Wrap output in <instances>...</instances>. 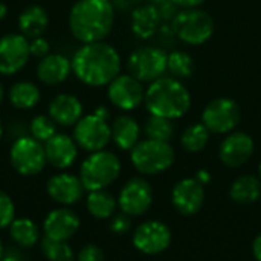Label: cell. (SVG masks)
Instances as JSON below:
<instances>
[{"label": "cell", "mask_w": 261, "mask_h": 261, "mask_svg": "<svg viewBox=\"0 0 261 261\" xmlns=\"http://www.w3.org/2000/svg\"><path fill=\"white\" fill-rule=\"evenodd\" d=\"M72 72L86 86H109L121 72V57L106 41L84 43L72 57Z\"/></svg>", "instance_id": "1"}, {"label": "cell", "mask_w": 261, "mask_h": 261, "mask_svg": "<svg viewBox=\"0 0 261 261\" xmlns=\"http://www.w3.org/2000/svg\"><path fill=\"white\" fill-rule=\"evenodd\" d=\"M115 23L112 0H78L69 12V28L76 40L84 43L104 41Z\"/></svg>", "instance_id": "2"}, {"label": "cell", "mask_w": 261, "mask_h": 261, "mask_svg": "<svg viewBox=\"0 0 261 261\" xmlns=\"http://www.w3.org/2000/svg\"><path fill=\"white\" fill-rule=\"evenodd\" d=\"M150 115L177 119L182 118L191 107V95L188 89L173 76H162L150 83L144 98Z\"/></svg>", "instance_id": "3"}, {"label": "cell", "mask_w": 261, "mask_h": 261, "mask_svg": "<svg viewBox=\"0 0 261 261\" xmlns=\"http://www.w3.org/2000/svg\"><path fill=\"white\" fill-rule=\"evenodd\" d=\"M121 173L119 158L107 150L90 153L80 168V179L86 191L106 190Z\"/></svg>", "instance_id": "4"}, {"label": "cell", "mask_w": 261, "mask_h": 261, "mask_svg": "<svg viewBox=\"0 0 261 261\" xmlns=\"http://www.w3.org/2000/svg\"><path fill=\"white\" fill-rule=\"evenodd\" d=\"M170 23L174 35L191 46L203 44L214 34V20L211 14L200 8H182Z\"/></svg>", "instance_id": "5"}, {"label": "cell", "mask_w": 261, "mask_h": 261, "mask_svg": "<svg viewBox=\"0 0 261 261\" xmlns=\"http://www.w3.org/2000/svg\"><path fill=\"white\" fill-rule=\"evenodd\" d=\"M130 151L133 167L139 173L148 176L164 173L173 165L176 159L174 150L170 142L154 141L148 138L145 141H139Z\"/></svg>", "instance_id": "6"}, {"label": "cell", "mask_w": 261, "mask_h": 261, "mask_svg": "<svg viewBox=\"0 0 261 261\" xmlns=\"http://www.w3.org/2000/svg\"><path fill=\"white\" fill-rule=\"evenodd\" d=\"M9 159L12 168L21 176H35L47 164L44 145L32 136H20L14 141Z\"/></svg>", "instance_id": "7"}, {"label": "cell", "mask_w": 261, "mask_h": 261, "mask_svg": "<svg viewBox=\"0 0 261 261\" xmlns=\"http://www.w3.org/2000/svg\"><path fill=\"white\" fill-rule=\"evenodd\" d=\"M168 54L161 47H139L130 54L127 69L132 76L141 83H153L167 72Z\"/></svg>", "instance_id": "8"}, {"label": "cell", "mask_w": 261, "mask_h": 261, "mask_svg": "<svg viewBox=\"0 0 261 261\" xmlns=\"http://www.w3.org/2000/svg\"><path fill=\"white\" fill-rule=\"evenodd\" d=\"M242 118L239 104L231 98H216L213 99L202 113V124L217 135H226L234 132Z\"/></svg>", "instance_id": "9"}, {"label": "cell", "mask_w": 261, "mask_h": 261, "mask_svg": "<svg viewBox=\"0 0 261 261\" xmlns=\"http://www.w3.org/2000/svg\"><path fill=\"white\" fill-rule=\"evenodd\" d=\"M76 145L89 153L104 150L112 141V128L107 119L98 115H86L73 125V136Z\"/></svg>", "instance_id": "10"}, {"label": "cell", "mask_w": 261, "mask_h": 261, "mask_svg": "<svg viewBox=\"0 0 261 261\" xmlns=\"http://www.w3.org/2000/svg\"><path fill=\"white\" fill-rule=\"evenodd\" d=\"M171 243L170 228L159 220H147L133 232V246L145 255H158Z\"/></svg>", "instance_id": "11"}, {"label": "cell", "mask_w": 261, "mask_h": 261, "mask_svg": "<svg viewBox=\"0 0 261 261\" xmlns=\"http://www.w3.org/2000/svg\"><path fill=\"white\" fill-rule=\"evenodd\" d=\"M29 38L18 34H6L0 38V73L15 75L29 61Z\"/></svg>", "instance_id": "12"}, {"label": "cell", "mask_w": 261, "mask_h": 261, "mask_svg": "<svg viewBox=\"0 0 261 261\" xmlns=\"http://www.w3.org/2000/svg\"><path fill=\"white\" fill-rule=\"evenodd\" d=\"M153 203V190L151 185L142 177L130 179L121 190L118 197V206L121 213L138 217L145 214Z\"/></svg>", "instance_id": "13"}, {"label": "cell", "mask_w": 261, "mask_h": 261, "mask_svg": "<svg viewBox=\"0 0 261 261\" xmlns=\"http://www.w3.org/2000/svg\"><path fill=\"white\" fill-rule=\"evenodd\" d=\"M107 95L115 107L128 112L142 104L145 98V90L142 87V83L130 73H119L109 84Z\"/></svg>", "instance_id": "14"}, {"label": "cell", "mask_w": 261, "mask_h": 261, "mask_svg": "<svg viewBox=\"0 0 261 261\" xmlns=\"http://www.w3.org/2000/svg\"><path fill=\"white\" fill-rule=\"evenodd\" d=\"M171 202L182 216H193L199 213L205 202L203 185L196 177L179 180L171 191Z\"/></svg>", "instance_id": "15"}, {"label": "cell", "mask_w": 261, "mask_h": 261, "mask_svg": "<svg viewBox=\"0 0 261 261\" xmlns=\"http://www.w3.org/2000/svg\"><path fill=\"white\" fill-rule=\"evenodd\" d=\"M254 148V141L249 135L243 132H231L220 144L219 156L225 165L237 168L252 158Z\"/></svg>", "instance_id": "16"}, {"label": "cell", "mask_w": 261, "mask_h": 261, "mask_svg": "<svg viewBox=\"0 0 261 261\" xmlns=\"http://www.w3.org/2000/svg\"><path fill=\"white\" fill-rule=\"evenodd\" d=\"M80 217L69 208H57L50 211L43 222L44 237L67 242L80 229Z\"/></svg>", "instance_id": "17"}, {"label": "cell", "mask_w": 261, "mask_h": 261, "mask_svg": "<svg viewBox=\"0 0 261 261\" xmlns=\"http://www.w3.org/2000/svg\"><path fill=\"white\" fill-rule=\"evenodd\" d=\"M46 191L52 200H55L63 206H69L76 203L83 197L84 187L78 176L69 173H60L47 180Z\"/></svg>", "instance_id": "18"}, {"label": "cell", "mask_w": 261, "mask_h": 261, "mask_svg": "<svg viewBox=\"0 0 261 261\" xmlns=\"http://www.w3.org/2000/svg\"><path fill=\"white\" fill-rule=\"evenodd\" d=\"M44 151L47 162L54 168L66 170L75 162L78 156V145L72 136L66 133H57L47 142H44Z\"/></svg>", "instance_id": "19"}, {"label": "cell", "mask_w": 261, "mask_h": 261, "mask_svg": "<svg viewBox=\"0 0 261 261\" xmlns=\"http://www.w3.org/2000/svg\"><path fill=\"white\" fill-rule=\"evenodd\" d=\"M47 113L57 125L72 127L83 118V104L75 95L60 93L50 101Z\"/></svg>", "instance_id": "20"}, {"label": "cell", "mask_w": 261, "mask_h": 261, "mask_svg": "<svg viewBox=\"0 0 261 261\" xmlns=\"http://www.w3.org/2000/svg\"><path fill=\"white\" fill-rule=\"evenodd\" d=\"M72 72V60L61 54H49L38 61L37 66V76L41 83L54 86L60 84Z\"/></svg>", "instance_id": "21"}, {"label": "cell", "mask_w": 261, "mask_h": 261, "mask_svg": "<svg viewBox=\"0 0 261 261\" xmlns=\"http://www.w3.org/2000/svg\"><path fill=\"white\" fill-rule=\"evenodd\" d=\"M161 15L154 3L136 6L132 12V31L139 38H150L156 35L161 28Z\"/></svg>", "instance_id": "22"}, {"label": "cell", "mask_w": 261, "mask_h": 261, "mask_svg": "<svg viewBox=\"0 0 261 261\" xmlns=\"http://www.w3.org/2000/svg\"><path fill=\"white\" fill-rule=\"evenodd\" d=\"M49 17L44 8L38 5L28 6L18 15V31L26 38L32 40L37 37H43L44 31L47 29Z\"/></svg>", "instance_id": "23"}, {"label": "cell", "mask_w": 261, "mask_h": 261, "mask_svg": "<svg viewBox=\"0 0 261 261\" xmlns=\"http://www.w3.org/2000/svg\"><path fill=\"white\" fill-rule=\"evenodd\" d=\"M110 128H112V141L121 150H132L139 142V135H141L139 124L135 118L128 115L118 116L110 125Z\"/></svg>", "instance_id": "24"}, {"label": "cell", "mask_w": 261, "mask_h": 261, "mask_svg": "<svg viewBox=\"0 0 261 261\" xmlns=\"http://www.w3.org/2000/svg\"><path fill=\"white\" fill-rule=\"evenodd\" d=\"M229 196L236 203L251 205L261 197V180L257 176L245 174L236 179L229 188Z\"/></svg>", "instance_id": "25"}, {"label": "cell", "mask_w": 261, "mask_h": 261, "mask_svg": "<svg viewBox=\"0 0 261 261\" xmlns=\"http://www.w3.org/2000/svg\"><path fill=\"white\" fill-rule=\"evenodd\" d=\"M9 102L18 110H29L40 101V89L31 81L15 83L8 93Z\"/></svg>", "instance_id": "26"}, {"label": "cell", "mask_w": 261, "mask_h": 261, "mask_svg": "<svg viewBox=\"0 0 261 261\" xmlns=\"http://www.w3.org/2000/svg\"><path fill=\"white\" fill-rule=\"evenodd\" d=\"M86 205H87V211L95 219H110L112 216H115L118 200L106 190H98V191H89Z\"/></svg>", "instance_id": "27"}, {"label": "cell", "mask_w": 261, "mask_h": 261, "mask_svg": "<svg viewBox=\"0 0 261 261\" xmlns=\"http://www.w3.org/2000/svg\"><path fill=\"white\" fill-rule=\"evenodd\" d=\"M9 236L20 248H32L40 239V231L31 219L21 217L9 225Z\"/></svg>", "instance_id": "28"}, {"label": "cell", "mask_w": 261, "mask_h": 261, "mask_svg": "<svg viewBox=\"0 0 261 261\" xmlns=\"http://www.w3.org/2000/svg\"><path fill=\"white\" fill-rule=\"evenodd\" d=\"M210 133L211 132L202 122L193 124L188 128H185V132L182 133L180 144L187 151L197 153L206 147V144L210 141Z\"/></svg>", "instance_id": "29"}, {"label": "cell", "mask_w": 261, "mask_h": 261, "mask_svg": "<svg viewBox=\"0 0 261 261\" xmlns=\"http://www.w3.org/2000/svg\"><path fill=\"white\" fill-rule=\"evenodd\" d=\"M167 70L176 80H184L193 75L194 72V61L191 55L184 50H173L168 54L167 60Z\"/></svg>", "instance_id": "30"}, {"label": "cell", "mask_w": 261, "mask_h": 261, "mask_svg": "<svg viewBox=\"0 0 261 261\" xmlns=\"http://www.w3.org/2000/svg\"><path fill=\"white\" fill-rule=\"evenodd\" d=\"M145 135L148 139L170 142L174 136V124L171 119L150 115L145 122Z\"/></svg>", "instance_id": "31"}, {"label": "cell", "mask_w": 261, "mask_h": 261, "mask_svg": "<svg viewBox=\"0 0 261 261\" xmlns=\"http://www.w3.org/2000/svg\"><path fill=\"white\" fill-rule=\"evenodd\" d=\"M41 251L47 261H75V255L67 242L52 240L49 237H43Z\"/></svg>", "instance_id": "32"}, {"label": "cell", "mask_w": 261, "mask_h": 261, "mask_svg": "<svg viewBox=\"0 0 261 261\" xmlns=\"http://www.w3.org/2000/svg\"><path fill=\"white\" fill-rule=\"evenodd\" d=\"M29 133L34 139L47 142L54 135H57V124L49 115H38L32 118L29 124Z\"/></svg>", "instance_id": "33"}, {"label": "cell", "mask_w": 261, "mask_h": 261, "mask_svg": "<svg viewBox=\"0 0 261 261\" xmlns=\"http://www.w3.org/2000/svg\"><path fill=\"white\" fill-rule=\"evenodd\" d=\"M15 219V205L11 196L0 191V229L9 228Z\"/></svg>", "instance_id": "34"}, {"label": "cell", "mask_w": 261, "mask_h": 261, "mask_svg": "<svg viewBox=\"0 0 261 261\" xmlns=\"http://www.w3.org/2000/svg\"><path fill=\"white\" fill-rule=\"evenodd\" d=\"M132 226V220H130V216L124 214V213H119V214H115L110 217V231L113 234H125Z\"/></svg>", "instance_id": "35"}, {"label": "cell", "mask_w": 261, "mask_h": 261, "mask_svg": "<svg viewBox=\"0 0 261 261\" xmlns=\"http://www.w3.org/2000/svg\"><path fill=\"white\" fill-rule=\"evenodd\" d=\"M104 252L96 245H86L78 252L76 261H104Z\"/></svg>", "instance_id": "36"}, {"label": "cell", "mask_w": 261, "mask_h": 261, "mask_svg": "<svg viewBox=\"0 0 261 261\" xmlns=\"http://www.w3.org/2000/svg\"><path fill=\"white\" fill-rule=\"evenodd\" d=\"M29 50H31V57H37V58H44L46 55H49L50 50V44L46 38L43 37H37L29 40Z\"/></svg>", "instance_id": "37"}, {"label": "cell", "mask_w": 261, "mask_h": 261, "mask_svg": "<svg viewBox=\"0 0 261 261\" xmlns=\"http://www.w3.org/2000/svg\"><path fill=\"white\" fill-rule=\"evenodd\" d=\"M154 6L158 8V12L162 18V21H171L174 18V15L177 14L176 11V5L171 0H158L154 2Z\"/></svg>", "instance_id": "38"}, {"label": "cell", "mask_w": 261, "mask_h": 261, "mask_svg": "<svg viewBox=\"0 0 261 261\" xmlns=\"http://www.w3.org/2000/svg\"><path fill=\"white\" fill-rule=\"evenodd\" d=\"M171 2L180 8H199L205 0H171Z\"/></svg>", "instance_id": "39"}, {"label": "cell", "mask_w": 261, "mask_h": 261, "mask_svg": "<svg viewBox=\"0 0 261 261\" xmlns=\"http://www.w3.org/2000/svg\"><path fill=\"white\" fill-rule=\"evenodd\" d=\"M112 3H113L115 8L124 11V9H130L133 6H136L138 5V0H112Z\"/></svg>", "instance_id": "40"}, {"label": "cell", "mask_w": 261, "mask_h": 261, "mask_svg": "<svg viewBox=\"0 0 261 261\" xmlns=\"http://www.w3.org/2000/svg\"><path fill=\"white\" fill-rule=\"evenodd\" d=\"M252 254H254L255 260L261 261V234L255 237V240L252 243Z\"/></svg>", "instance_id": "41"}, {"label": "cell", "mask_w": 261, "mask_h": 261, "mask_svg": "<svg viewBox=\"0 0 261 261\" xmlns=\"http://www.w3.org/2000/svg\"><path fill=\"white\" fill-rule=\"evenodd\" d=\"M210 173L206 171V170H200V171H197V174H196V179L202 184V185H205V184H208L210 182Z\"/></svg>", "instance_id": "42"}, {"label": "cell", "mask_w": 261, "mask_h": 261, "mask_svg": "<svg viewBox=\"0 0 261 261\" xmlns=\"http://www.w3.org/2000/svg\"><path fill=\"white\" fill-rule=\"evenodd\" d=\"M93 113L98 115V116L102 118V119H109V116H110V113H109V110H107L106 107H98V109H95Z\"/></svg>", "instance_id": "43"}, {"label": "cell", "mask_w": 261, "mask_h": 261, "mask_svg": "<svg viewBox=\"0 0 261 261\" xmlns=\"http://www.w3.org/2000/svg\"><path fill=\"white\" fill-rule=\"evenodd\" d=\"M6 14H8V8L3 2H0V20H3L6 17Z\"/></svg>", "instance_id": "44"}, {"label": "cell", "mask_w": 261, "mask_h": 261, "mask_svg": "<svg viewBox=\"0 0 261 261\" xmlns=\"http://www.w3.org/2000/svg\"><path fill=\"white\" fill-rule=\"evenodd\" d=\"M0 261H21L20 258H17V257H14V255H6V257H2Z\"/></svg>", "instance_id": "45"}, {"label": "cell", "mask_w": 261, "mask_h": 261, "mask_svg": "<svg viewBox=\"0 0 261 261\" xmlns=\"http://www.w3.org/2000/svg\"><path fill=\"white\" fill-rule=\"evenodd\" d=\"M2 101H3V87L0 84V104H2Z\"/></svg>", "instance_id": "46"}, {"label": "cell", "mask_w": 261, "mask_h": 261, "mask_svg": "<svg viewBox=\"0 0 261 261\" xmlns=\"http://www.w3.org/2000/svg\"><path fill=\"white\" fill-rule=\"evenodd\" d=\"M3 257V245H2V240H0V258Z\"/></svg>", "instance_id": "47"}, {"label": "cell", "mask_w": 261, "mask_h": 261, "mask_svg": "<svg viewBox=\"0 0 261 261\" xmlns=\"http://www.w3.org/2000/svg\"><path fill=\"white\" fill-rule=\"evenodd\" d=\"M2 135H3V125H2V121H0V139H2Z\"/></svg>", "instance_id": "48"}, {"label": "cell", "mask_w": 261, "mask_h": 261, "mask_svg": "<svg viewBox=\"0 0 261 261\" xmlns=\"http://www.w3.org/2000/svg\"><path fill=\"white\" fill-rule=\"evenodd\" d=\"M258 177H260V180H261V164L258 165Z\"/></svg>", "instance_id": "49"}, {"label": "cell", "mask_w": 261, "mask_h": 261, "mask_svg": "<svg viewBox=\"0 0 261 261\" xmlns=\"http://www.w3.org/2000/svg\"><path fill=\"white\" fill-rule=\"evenodd\" d=\"M150 2H151V3H154V2H158V0H150Z\"/></svg>", "instance_id": "50"}]
</instances>
